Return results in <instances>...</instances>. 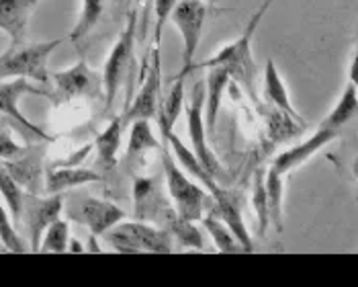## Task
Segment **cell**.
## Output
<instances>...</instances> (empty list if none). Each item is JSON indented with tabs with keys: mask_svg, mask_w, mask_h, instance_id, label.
<instances>
[{
	"mask_svg": "<svg viewBox=\"0 0 358 287\" xmlns=\"http://www.w3.org/2000/svg\"><path fill=\"white\" fill-rule=\"evenodd\" d=\"M64 39L52 41H31L10 43L6 52L0 54V80L27 78L41 85L50 83V57L62 46Z\"/></svg>",
	"mask_w": 358,
	"mask_h": 287,
	"instance_id": "6da1fadb",
	"label": "cell"
},
{
	"mask_svg": "<svg viewBox=\"0 0 358 287\" xmlns=\"http://www.w3.org/2000/svg\"><path fill=\"white\" fill-rule=\"evenodd\" d=\"M164 148L162 154V164L166 172V187H168V195L172 200V207L176 211V216L189 220V222H199L205 214L207 207L213 205L211 193L205 191V187L199 183L191 181L187 176V172L178 167V162L174 160L172 152L168 146Z\"/></svg>",
	"mask_w": 358,
	"mask_h": 287,
	"instance_id": "7a4b0ae2",
	"label": "cell"
},
{
	"mask_svg": "<svg viewBox=\"0 0 358 287\" xmlns=\"http://www.w3.org/2000/svg\"><path fill=\"white\" fill-rule=\"evenodd\" d=\"M275 0H266L260 8H258V13L252 17V21L248 23V29L242 33V37L240 39H236L234 43H229V46H225L221 52H217L213 57H209L207 62H203V64H194V70H205V68H209V66H225L227 70H229V76H231V80H238V83H242V85L246 86L252 90V85H254V62H252V37H254V33H256V27H258V23L262 21V17H264V13L268 10V6L273 4Z\"/></svg>",
	"mask_w": 358,
	"mask_h": 287,
	"instance_id": "3957f363",
	"label": "cell"
},
{
	"mask_svg": "<svg viewBox=\"0 0 358 287\" xmlns=\"http://www.w3.org/2000/svg\"><path fill=\"white\" fill-rule=\"evenodd\" d=\"M107 242L117 253H172V236L168 230L150 226L145 222H119L105 234Z\"/></svg>",
	"mask_w": 358,
	"mask_h": 287,
	"instance_id": "277c9868",
	"label": "cell"
},
{
	"mask_svg": "<svg viewBox=\"0 0 358 287\" xmlns=\"http://www.w3.org/2000/svg\"><path fill=\"white\" fill-rule=\"evenodd\" d=\"M205 17H207V8L203 0H178V4L168 17L182 37V70L178 72V76H174V80L178 78L185 80L187 74L194 70V56L201 43Z\"/></svg>",
	"mask_w": 358,
	"mask_h": 287,
	"instance_id": "5b68a950",
	"label": "cell"
},
{
	"mask_svg": "<svg viewBox=\"0 0 358 287\" xmlns=\"http://www.w3.org/2000/svg\"><path fill=\"white\" fill-rule=\"evenodd\" d=\"M25 94H37V97H48L50 92L29 83L27 78H8V80H0V113L6 115L13 123H15V132H19V136L23 140L31 142H50L52 138L37 127L35 123H31L25 115L19 109V101Z\"/></svg>",
	"mask_w": 358,
	"mask_h": 287,
	"instance_id": "8992f818",
	"label": "cell"
},
{
	"mask_svg": "<svg viewBox=\"0 0 358 287\" xmlns=\"http://www.w3.org/2000/svg\"><path fill=\"white\" fill-rule=\"evenodd\" d=\"M187 123H189V138H191V150L199 158V162L205 167L215 181H225L227 174L221 167L217 156L213 154L211 146L207 144V130H205V80H194L191 103L187 107Z\"/></svg>",
	"mask_w": 358,
	"mask_h": 287,
	"instance_id": "52a82bcc",
	"label": "cell"
},
{
	"mask_svg": "<svg viewBox=\"0 0 358 287\" xmlns=\"http://www.w3.org/2000/svg\"><path fill=\"white\" fill-rule=\"evenodd\" d=\"M136 15L129 17L127 21V27L123 29V33L119 35L117 43L113 46L109 57L105 62V68H103V99H105V107L110 109L115 99H117V92L123 85L129 68H131V62H134V48H136Z\"/></svg>",
	"mask_w": 358,
	"mask_h": 287,
	"instance_id": "ba28073f",
	"label": "cell"
},
{
	"mask_svg": "<svg viewBox=\"0 0 358 287\" xmlns=\"http://www.w3.org/2000/svg\"><path fill=\"white\" fill-rule=\"evenodd\" d=\"M66 211L72 222L84 224L94 236H103L115 224L125 220V211L119 205L92 195H74L68 201Z\"/></svg>",
	"mask_w": 358,
	"mask_h": 287,
	"instance_id": "9c48e42d",
	"label": "cell"
},
{
	"mask_svg": "<svg viewBox=\"0 0 358 287\" xmlns=\"http://www.w3.org/2000/svg\"><path fill=\"white\" fill-rule=\"evenodd\" d=\"M143 83L139 86L138 97L134 103L127 105V111L121 115L123 125L136 121V119H156L158 107H160V90H162V57H160V46L152 48V57L148 62V68L143 72Z\"/></svg>",
	"mask_w": 358,
	"mask_h": 287,
	"instance_id": "30bf717a",
	"label": "cell"
},
{
	"mask_svg": "<svg viewBox=\"0 0 358 287\" xmlns=\"http://www.w3.org/2000/svg\"><path fill=\"white\" fill-rule=\"evenodd\" d=\"M50 78L54 80L55 85V90L50 94V99H54L55 105L72 101L76 97H86V99L103 97L101 76L94 70H90L84 59L76 62L68 70H59V72L50 74Z\"/></svg>",
	"mask_w": 358,
	"mask_h": 287,
	"instance_id": "8fae6325",
	"label": "cell"
},
{
	"mask_svg": "<svg viewBox=\"0 0 358 287\" xmlns=\"http://www.w3.org/2000/svg\"><path fill=\"white\" fill-rule=\"evenodd\" d=\"M64 211V193H54L48 197L23 193V209H21V220L25 222L31 238V251L37 253L41 236L45 228L59 218Z\"/></svg>",
	"mask_w": 358,
	"mask_h": 287,
	"instance_id": "7c38bea8",
	"label": "cell"
},
{
	"mask_svg": "<svg viewBox=\"0 0 358 287\" xmlns=\"http://www.w3.org/2000/svg\"><path fill=\"white\" fill-rule=\"evenodd\" d=\"M43 154H45V142H31L27 144V150L19 158L2 160L4 169L10 172V176L19 183V187L25 193H33V195H43L45 193Z\"/></svg>",
	"mask_w": 358,
	"mask_h": 287,
	"instance_id": "4fadbf2b",
	"label": "cell"
},
{
	"mask_svg": "<svg viewBox=\"0 0 358 287\" xmlns=\"http://www.w3.org/2000/svg\"><path fill=\"white\" fill-rule=\"evenodd\" d=\"M134 203H136V220L139 222H156L164 224L168 214L174 209L164 197L156 178L136 176L134 181Z\"/></svg>",
	"mask_w": 358,
	"mask_h": 287,
	"instance_id": "5bb4252c",
	"label": "cell"
},
{
	"mask_svg": "<svg viewBox=\"0 0 358 287\" xmlns=\"http://www.w3.org/2000/svg\"><path fill=\"white\" fill-rule=\"evenodd\" d=\"M336 138H338V132H336V130L322 127V125H320V130H317L309 140H305V142L297 144V146H293V148H289V150H285V152H280L275 160H273L271 169H275L278 174L285 176L287 172H291L293 169H297V167H301L303 162H307L313 154H317L324 146H328L330 142H334Z\"/></svg>",
	"mask_w": 358,
	"mask_h": 287,
	"instance_id": "9a60e30c",
	"label": "cell"
},
{
	"mask_svg": "<svg viewBox=\"0 0 358 287\" xmlns=\"http://www.w3.org/2000/svg\"><path fill=\"white\" fill-rule=\"evenodd\" d=\"M43 0H0V31L10 37V43L27 39L31 15Z\"/></svg>",
	"mask_w": 358,
	"mask_h": 287,
	"instance_id": "2e32d148",
	"label": "cell"
},
{
	"mask_svg": "<svg viewBox=\"0 0 358 287\" xmlns=\"http://www.w3.org/2000/svg\"><path fill=\"white\" fill-rule=\"evenodd\" d=\"M213 211L225 222V226L231 230L236 240L242 244L244 253H252L254 244H252L250 232L246 228V224H244V218H242V205L229 189H220L213 195Z\"/></svg>",
	"mask_w": 358,
	"mask_h": 287,
	"instance_id": "e0dca14e",
	"label": "cell"
},
{
	"mask_svg": "<svg viewBox=\"0 0 358 287\" xmlns=\"http://www.w3.org/2000/svg\"><path fill=\"white\" fill-rule=\"evenodd\" d=\"M103 176L101 172L83 169V167H52L45 172V195H54V193H66L70 189L84 187L90 183H99Z\"/></svg>",
	"mask_w": 358,
	"mask_h": 287,
	"instance_id": "ac0fdd59",
	"label": "cell"
},
{
	"mask_svg": "<svg viewBox=\"0 0 358 287\" xmlns=\"http://www.w3.org/2000/svg\"><path fill=\"white\" fill-rule=\"evenodd\" d=\"M207 70L209 74L205 78V130L213 134L217 115H220L221 97H223V90L231 83V76H229V70L221 64L209 66Z\"/></svg>",
	"mask_w": 358,
	"mask_h": 287,
	"instance_id": "d6986e66",
	"label": "cell"
},
{
	"mask_svg": "<svg viewBox=\"0 0 358 287\" xmlns=\"http://www.w3.org/2000/svg\"><path fill=\"white\" fill-rule=\"evenodd\" d=\"M166 142H168V148H170V152H172V156H174V160L182 167V171L189 172L193 178H196L209 193H211V197L220 191V183L209 174V172L205 171V167L199 162V158L193 154V150L189 148V146H185L182 140L174 134V130L168 134V138H166Z\"/></svg>",
	"mask_w": 358,
	"mask_h": 287,
	"instance_id": "ffe728a7",
	"label": "cell"
},
{
	"mask_svg": "<svg viewBox=\"0 0 358 287\" xmlns=\"http://www.w3.org/2000/svg\"><path fill=\"white\" fill-rule=\"evenodd\" d=\"M264 94L275 105V109L289 115L291 119H295L297 123L303 125L301 115L297 113V109L293 107V103L289 99V90H287V86L280 78V72L276 68L275 59H266V66H264Z\"/></svg>",
	"mask_w": 358,
	"mask_h": 287,
	"instance_id": "44dd1931",
	"label": "cell"
},
{
	"mask_svg": "<svg viewBox=\"0 0 358 287\" xmlns=\"http://www.w3.org/2000/svg\"><path fill=\"white\" fill-rule=\"evenodd\" d=\"M121 134H123V119L115 117L109 125L96 136L94 148H96V164L101 171H113L117 164V152L121 148Z\"/></svg>",
	"mask_w": 358,
	"mask_h": 287,
	"instance_id": "7402d4cb",
	"label": "cell"
},
{
	"mask_svg": "<svg viewBox=\"0 0 358 287\" xmlns=\"http://www.w3.org/2000/svg\"><path fill=\"white\" fill-rule=\"evenodd\" d=\"M182 90H185V80L178 78V80L174 83V86H172V90L168 92V97H166L164 101L160 103V107H158L156 119H158L160 134H162V146H168L166 138H168V134L174 130L176 119L182 113V107H185V92H182Z\"/></svg>",
	"mask_w": 358,
	"mask_h": 287,
	"instance_id": "603a6c76",
	"label": "cell"
},
{
	"mask_svg": "<svg viewBox=\"0 0 358 287\" xmlns=\"http://www.w3.org/2000/svg\"><path fill=\"white\" fill-rule=\"evenodd\" d=\"M358 107V92H357V80H348L346 88L342 90L338 103L334 105L330 113L326 115V119L322 121V127H330L340 132V127L348 125L352 121V117L357 115Z\"/></svg>",
	"mask_w": 358,
	"mask_h": 287,
	"instance_id": "cb8c5ba5",
	"label": "cell"
},
{
	"mask_svg": "<svg viewBox=\"0 0 358 287\" xmlns=\"http://www.w3.org/2000/svg\"><path fill=\"white\" fill-rule=\"evenodd\" d=\"M131 123L134 127H131L129 146L125 152V162H138L150 150H160V142L156 140L148 119H136Z\"/></svg>",
	"mask_w": 358,
	"mask_h": 287,
	"instance_id": "d4e9b609",
	"label": "cell"
},
{
	"mask_svg": "<svg viewBox=\"0 0 358 287\" xmlns=\"http://www.w3.org/2000/svg\"><path fill=\"white\" fill-rule=\"evenodd\" d=\"M162 228L168 230V234L172 238H176L182 244V248H199V251L203 248V236H201L199 228L194 226V222H189V220L176 216L174 209L168 214Z\"/></svg>",
	"mask_w": 358,
	"mask_h": 287,
	"instance_id": "484cf974",
	"label": "cell"
},
{
	"mask_svg": "<svg viewBox=\"0 0 358 287\" xmlns=\"http://www.w3.org/2000/svg\"><path fill=\"white\" fill-rule=\"evenodd\" d=\"M264 189H266V203H268L271 224L278 232H282V197H285L282 174H278L275 169H268L266 176H264Z\"/></svg>",
	"mask_w": 358,
	"mask_h": 287,
	"instance_id": "4316f807",
	"label": "cell"
},
{
	"mask_svg": "<svg viewBox=\"0 0 358 287\" xmlns=\"http://www.w3.org/2000/svg\"><path fill=\"white\" fill-rule=\"evenodd\" d=\"M203 228L209 232V236L215 242V248L220 253H244L242 244L236 240V236L231 234V230L225 226V222L221 220L220 216L211 209V214H207L205 218H201Z\"/></svg>",
	"mask_w": 358,
	"mask_h": 287,
	"instance_id": "83f0119b",
	"label": "cell"
},
{
	"mask_svg": "<svg viewBox=\"0 0 358 287\" xmlns=\"http://www.w3.org/2000/svg\"><path fill=\"white\" fill-rule=\"evenodd\" d=\"M103 10H105V0H83L80 17H78V21H76V25H74L68 39L72 43H78V41L86 39V35L101 21Z\"/></svg>",
	"mask_w": 358,
	"mask_h": 287,
	"instance_id": "f1b7e54d",
	"label": "cell"
},
{
	"mask_svg": "<svg viewBox=\"0 0 358 287\" xmlns=\"http://www.w3.org/2000/svg\"><path fill=\"white\" fill-rule=\"evenodd\" d=\"M0 193L2 200L6 203L13 222H21V209H23V189L19 187V183L10 176V172L4 169L2 160H0Z\"/></svg>",
	"mask_w": 358,
	"mask_h": 287,
	"instance_id": "f546056e",
	"label": "cell"
},
{
	"mask_svg": "<svg viewBox=\"0 0 358 287\" xmlns=\"http://www.w3.org/2000/svg\"><path fill=\"white\" fill-rule=\"evenodd\" d=\"M68 240H70L68 222L57 218L43 232L37 253H66L68 251Z\"/></svg>",
	"mask_w": 358,
	"mask_h": 287,
	"instance_id": "4dcf8cb0",
	"label": "cell"
},
{
	"mask_svg": "<svg viewBox=\"0 0 358 287\" xmlns=\"http://www.w3.org/2000/svg\"><path fill=\"white\" fill-rule=\"evenodd\" d=\"M252 203L256 209V218H258V234L264 236L266 230L271 226V218H268V203H266V189H264V172L256 171L254 174V189H252Z\"/></svg>",
	"mask_w": 358,
	"mask_h": 287,
	"instance_id": "1f68e13d",
	"label": "cell"
},
{
	"mask_svg": "<svg viewBox=\"0 0 358 287\" xmlns=\"http://www.w3.org/2000/svg\"><path fill=\"white\" fill-rule=\"evenodd\" d=\"M0 244L8 253H25L27 251L23 240L19 238L17 230L13 226L10 218H8V211L2 205H0Z\"/></svg>",
	"mask_w": 358,
	"mask_h": 287,
	"instance_id": "d6a6232c",
	"label": "cell"
},
{
	"mask_svg": "<svg viewBox=\"0 0 358 287\" xmlns=\"http://www.w3.org/2000/svg\"><path fill=\"white\" fill-rule=\"evenodd\" d=\"M154 4V13H156V27H154V46H160L162 41V29L166 21L170 17V13L174 10V6L178 4V0H152Z\"/></svg>",
	"mask_w": 358,
	"mask_h": 287,
	"instance_id": "836d02e7",
	"label": "cell"
},
{
	"mask_svg": "<svg viewBox=\"0 0 358 287\" xmlns=\"http://www.w3.org/2000/svg\"><path fill=\"white\" fill-rule=\"evenodd\" d=\"M25 150H27V146H21V144L15 142L10 132H8V127L0 130V160H15Z\"/></svg>",
	"mask_w": 358,
	"mask_h": 287,
	"instance_id": "e575fe53",
	"label": "cell"
},
{
	"mask_svg": "<svg viewBox=\"0 0 358 287\" xmlns=\"http://www.w3.org/2000/svg\"><path fill=\"white\" fill-rule=\"evenodd\" d=\"M96 238H99V236H94V234L88 236V246H84V253H86V251H90V253H101V246L96 244Z\"/></svg>",
	"mask_w": 358,
	"mask_h": 287,
	"instance_id": "d590c367",
	"label": "cell"
},
{
	"mask_svg": "<svg viewBox=\"0 0 358 287\" xmlns=\"http://www.w3.org/2000/svg\"><path fill=\"white\" fill-rule=\"evenodd\" d=\"M68 253H84V246L78 240H68Z\"/></svg>",
	"mask_w": 358,
	"mask_h": 287,
	"instance_id": "8d00e7d4",
	"label": "cell"
},
{
	"mask_svg": "<svg viewBox=\"0 0 358 287\" xmlns=\"http://www.w3.org/2000/svg\"><path fill=\"white\" fill-rule=\"evenodd\" d=\"M4 127H8V130L13 127V130H15V123H13L6 115L0 113V130H4Z\"/></svg>",
	"mask_w": 358,
	"mask_h": 287,
	"instance_id": "74e56055",
	"label": "cell"
},
{
	"mask_svg": "<svg viewBox=\"0 0 358 287\" xmlns=\"http://www.w3.org/2000/svg\"><path fill=\"white\" fill-rule=\"evenodd\" d=\"M150 2H152V0H148V4H150Z\"/></svg>",
	"mask_w": 358,
	"mask_h": 287,
	"instance_id": "f35d334b",
	"label": "cell"
}]
</instances>
